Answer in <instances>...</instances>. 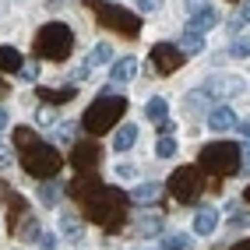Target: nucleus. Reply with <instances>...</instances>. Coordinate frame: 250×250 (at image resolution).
Wrapping results in <instances>:
<instances>
[{
    "instance_id": "9b49d317",
    "label": "nucleus",
    "mask_w": 250,
    "mask_h": 250,
    "mask_svg": "<svg viewBox=\"0 0 250 250\" xmlns=\"http://www.w3.org/2000/svg\"><path fill=\"white\" fill-rule=\"evenodd\" d=\"M99 190H103V183H99V176H92V173H81L71 187H67V194L74 197V201H81V205H88Z\"/></svg>"
},
{
    "instance_id": "39448f33",
    "label": "nucleus",
    "mask_w": 250,
    "mask_h": 250,
    "mask_svg": "<svg viewBox=\"0 0 250 250\" xmlns=\"http://www.w3.org/2000/svg\"><path fill=\"white\" fill-rule=\"evenodd\" d=\"M81 4L92 7V14H95L99 25L120 32V36H138V32H141V18H138L134 11H124V7L109 4V0H81Z\"/></svg>"
},
{
    "instance_id": "49530a36",
    "label": "nucleus",
    "mask_w": 250,
    "mask_h": 250,
    "mask_svg": "<svg viewBox=\"0 0 250 250\" xmlns=\"http://www.w3.org/2000/svg\"><path fill=\"white\" fill-rule=\"evenodd\" d=\"M229 4H236V0H229Z\"/></svg>"
},
{
    "instance_id": "58836bf2",
    "label": "nucleus",
    "mask_w": 250,
    "mask_h": 250,
    "mask_svg": "<svg viewBox=\"0 0 250 250\" xmlns=\"http://www.w3.org/2000/svg\"><path fill=\"white\" fill-rule=\"evenodd\" d=\"M240 18H243V21L250 25V0H243V14H240Z\"/></svg>"
},
{
    "instance_id": "f257e3e1",
    "label": "nucleus",
    "mask_w": 250,
    "mask_h": 250,
    "mask_svg": "<svg viewBox=\"0 0 250 250\" xmlns=\"http://www.w3.org/2000/svg\"><path fill=\"white\" fill-rule=\"evenodd\" d=\"M127 205H130V194H124L120 187H103L85 205V219L103 226L106 232H116L124 226V219H127Z\"/></svg>"
},
{
    "instance_id": "37998d69",
    "label": "nucleus",
    "mask_w": 250,
    "mask_h": 250,
    "mask_svg": "<svg viewBox=\"0 0 250 250\" xmlns=\"http://www.w3.org/2000/svg\"><path fill=\"white\" fill-rule=\"evenodd\" d=\"M236 127H240V134H247V138H250V124H236Z\"/></svg>"
},
{
    "instance_id": "f704fd0d",
    "label": "nucleus",
    "mask_w": 250,
    "mask_h": 250,
    "mask_svg": "<svg viewBox=\"0 0 250 250\" xmlns=\"http://www.w3.org/2000/svg\"><path fill=\"white\" fill-rule=\"evenodd\" d=\"M134 173H138V169H134L130 162H120V166H116V176H120V180H130Z\"/></svg>"
},
{
    "instance_id": "412c9836",
    "label": "nucleus",
    "mask_w": 250,
    "mask_h": 250,
    "mask_svg": "<svg viewBox=\"0 0 250 250\" xmlns=\"http://www.w3.org/2000/svg\"><path fill=\"white\" fill-rule=\"evenodd\" d=\"M14 236H21L25 243H36V240L42 236V229H39V222L32 219V215H25V219H21V226L14 229Z\"/></svg>"
},
{
    "instance_id": "de8ad7c7",
    "label": "nucleus",
    "mask_w": 250,
    "mask_h": 250,
    "mask_svg": "<svg viewBox=\"0 0 250 250\" xmlns=\"http://www.w3.org/2000/svg\"><path fill=\"white\" fill-rule=\"evenodd\" d=\"M190 4H194V0H190Z\"/></svg>"
},
{
    "instance_id": "7ed1b4c3",
    "label": "nucleus",
    "mask_w": 250,
    "mask_h": 250,
    "mask_svg": "<svg viewBox=\"0 0 250 250\" xmlns=\"http://www.w3.org/2000/svg\"><path fill=\"white\" fill-rule=\"evenodd\" d=\"M243 148L232 145V141H211L197 152V169H205L211 176H232L243 166Z\"/></svg>"
},
{
    "instance_id": "6ab92c4d",
    "label": "nucleus",
    "mask_w": 250,
    "mask_h": 250,
    "mask_svg": "<svg viewBox=\"0 0 250 250\" xmlns=\"http://www.w3.org/2000/svg\"><path fill=\"white\" fill-rule=\"evenodd\" d=\"M159 194H162V183H141V187L130 194V201H138V205H152V201H159Z\"/></svg>"
},
{
    "instance_id": "2f4dec72",
    "label": "nucleus",
    "mask_w": 250,
    "mask_h": 250,
    "mask_svg": "<svg viewBox=\"0 0 250 250\" xmlns=\"http://www.w3.org/2000/svg\"><path fill=\"white\" fill-rule=\"evenodd\" d=\"M36 243H39V250H57V236H53V232H42Z\"/></svg>"
},
{
    "instance_id": "0eeeda50",
    "label": "nucleus",
    "mask_w": 250,
    "mask_h": 250,
    "mask_svg": "<svg viewBox=\"0 0 250 250\" xmlns=\"http://www.w3.org/2000/svg\"><path fill=\"white\" fill-rule=\"evenodd\" d=\"M205 190V180H201V169L197 166H180V169L169 176V194L176 197L180 205H194Z\"/></svg>"
},
{
    "instance_id": "393cba45",
    "label": "nucleus",
    "mask_w": 250,
    "mask_h": 250,
    "mask_svg": "<svg viewBox=\"0 0 250 250\" xmlns=\"http://www.w3.org/2000/svg\"><path fill=\"white\" fill-rule=\"evenodd\" d=\"M60 194H63L60 183H57V180H46L42 187H39V201H42V205H57V201H60Z\"/></svg>"
},
{
    "instance_id": "4be33fe9",
    "label": "nucleus",
    "mask_w": 250,
    "mask_h": 250,
    "mask_svg": "<svg viewBox=\"0 0 250 250\" xmlns=\"http://www.w3.org/2000/svg\"><path fill=\"white\" fill-rule=\"evenodd\" d=\"M138 141V127L134 124H124L120 130H116V138H113V145H116V152H127L130 145Z\"/></svg>"
},
{
    "instance_id": "ddd939ff",
    "label": "nucleus",
    "mask_w": 250,
    "mask_h": 250,
    "mask_svg": "<svg viewBox=\"0 0 250 250\" xmlns=\"http://www.w3.org/2000/svg\"><path fill=\"white\" fill-rule=\"evenodd\" d=\"M25 57L14 46H0V74H21Z\"/></svg>"
},
{
    "instance_id": "a878e982",
    "label": "nucleus",
    "mask_w": 250,
    "mask_h": 250,
    "mask_svg": "<svg viewBox=\"0 0 250 250\" xmlns=\"http://www.w3.org/2000/svg\"><path fill=\"white\" fill-rule=\"evenodd\" d=\"M14 145H18L21 152H28V148L39 145V134H36L32 127H18V130H14Z\"/></svg>"
},
{
    "instance_id": "6e6552de",
    "label": "nucleus",
    "mask_w": 250,
    "mask_h": 250,
    "mask_svg": "<svg viewBox=\"0 0 250 250\" xmlns=\"http://www.w3.org/2000/svg\"><path fill=\"white\" fill-rule=\"evenodd\" d=\"M183 60H187V53H183L180 46H173V42H155L152 53H148V63H152L159 74H173V71H180Z\"/></svg>"
},
{
    "instance_id": "a211bd4d",
    "label": "nucleus",
    "mask_w": 250,
    "mask_h": 250,
    "mask_svg": "<svg viewBox=\"0 0 250 250\" xmlns=\"http://www.w3.org/2000/svg\"><path fill=\"white\" fill-rule=\"evenodd\" d=\"M180 49H183V53H201V49H205V36H201V32H194V28H183V36H180V42H176Z\"/></svg>"
},
{
    "instance_id": "c85d7f7f",
    "label": "nucleus",
    "mask_w": 250,
    "mask_h": 250,
    "mask_svg": "<svg viewBox=\"0 0 250 250\" xmlns=\"http://www.w3.org/2000/svg\"><path fill=\"white\" fill-rule=\"evenodd\" d=\"M187 247H190V236H183V232H173L162 240V250H187Z\"/></svg>"
},
{
    "instance_id": "20e7f679",
    "label": "nucleus",
    "mask_w": 250,
    "mask_h": 250,
    "mask_svg": "<svg viewBox=\"0 0 250 250\" xmlns=\"http://www.w3.org/2000/svg\"><path fill=\"white\" fill-rule=\"evenodd\" d=\"M74 49V32L63 21H49L36 32V57L42 60H67Z\"/></svg>"
},
{
    "instance_id": "c9c22d12",
    "label": "nucleus",
    "mask_w": 250,
    "mask_h": 250,
    "mask_svg": "<svg viewBox=\"0 0 250 250\" xmlns=\"http://www.w3.org/2000/svg\"><path fill=\"white\" fill-rule=\"evenodd\" d=\"M247 222H250V215H247V211H240V215L232 211V219H229V226H232V229H243Z\"/></svg>"
},
{
    "instance_id": "473e14b6",
    "label": "nucleus",
    "mask_w": 250,
    "mask_h": 250,
    "mask_svg": "<svg viewBox=\"0 0 250 250\" xmlns=\"http://www.w3.org/2000/svg\"><path fill=\"white\" fill-rule=\"evenodd\" d=\"M57 138H60V141H71V138H74V124H71V120L60 124V127H57Z\"/></svg>"
},
{
    "instance_id": "c756f323",
    "label": "nucleus",
    "mask_w": 250,
    "mask_h": 250,
    "mask_svg": "<svg viewBox=\"0 0 250 250\" xmlns=\"http://www.w3.org/2000/svg\"><path fill=\"white\" fill-rule=\"evenodd\" d=\"M155 155H159V159H173V155H176V141H173V138H159Z\"/></svg>"
},
{
    "instance_id": "72a5a7b5",
    "label": "nucleus",
    "mask_w": 250,
    "mask_h": 250,
    "mask_svg": "<svg viewBox=\"0 0 250 250\" xmlns=\"http://www.w3.org/2000/svg\"><path fill=\"white\" fill-rule=\"evenodd\" d=\"M162 229V219H145L141 222V232H145V236H148V232H159Z\"/></svg>"
},
{
    "instance_id": "ea45409f",
    "label": "nucleus",
    "mask_w": 250,
    "mask_h": 250,
    "mask_svg": "<svg viewBox=\"0 0 250 250\" xmlns=\"http://www.w3.org/2000/svg\"><path fill=\"white\" fill-rule=\"evenodd\" d=\"M229 250H250V240H240V243H232Z\"/></svg>"
},
{
    "instance_id": "c03bdc74",
    "label": "nucleus",
    "mask_w": 250,
    "mask_h": 250,
    "mask_svg": "<svg viewBox=\"0 0 250 250\" xmlns=\"http://www.w3.org/2000/svg\"><path fill=\"white\" fill-rule=\"evenodd\" d=\"M243 201H247V205H250V187H247V190H243Z\"/></svg>"
},
{
    "instance_id": "4468645a",
    "label": "nucleus",
    "mask_w": 250,
    "mask_h": 250,
    "mask_svg": "<svg viewBox=\"0 0 250 250\" xmlns=\"http://www.w3.org/2000/svg\"><path fill=\"white\" fill-rule=\"evenodd\" d=\"M215 226H219V208H201L194 215V232L197 236H211Z\"/></svg>"
},
{
    "instance_id": "4c0bfd02",
    "label": "nucleus",
    "mask_w": 250,
    "mask_h": 250,
    "mask_svg": "<svg viewBox=\"0 0 250 250\" xmlns=\"http://www.w3.org/2000/svg\"><path fill=\"white\" fill-rule=\"evenodd\" d=\"M7 166H11V148L0 141V169H7Z\"/></svg>"
},
{
    "instance_id": "b1692460",
    "label": "nucleus",
    "mask_w": 250,
    "mask_h": 250,
    "mask_svg": "<svg viewBox=\"0 0 250 250\" xmlns=\"http://www.w3.org/2000/svg\"><path fill=\"white\" fill-rule=\"evenodd\" d=\"M11 229H18L21 226V219H25V215H28V205H25V197L21 194H11Z\"/></svg>"
},
{
    "instance_id": "5701e85b",
    "label": "nucleus",
    "mask_w": 250,
    "mask_h": 250,
    "mask_svg": "<svg viewBox=\"0 0 250 250\" xmlns=\"http://www.w3.org/2000/svg\"><path fill=\"white\" fill-rule=\"evenodd\" d=\"M166 109H169V106H166V99H162V95H152V99L145 103V116H148L152 124L166 120Z\"/></svg>"
},
{
    "instance_id": "1a4fd4ad",
    "label": "nucleus",
    "mask_w": 250,
    "mask_h": 250,
    "mask_svg": "<svg viewBox=\"0 0 250 250\" xmlns=\"http://www.w3.org/2000/svg\"><path fill=\"white\" fill-rule=\"evenodd\" d=\"M67 162L74 166L78 173H95V169H99V162H103V148H99L95 141H78V145L71 148Z\"/></svg>"
},
{
    "instance_id": "f3484780",
    "label": "nucleus",
    "mask_w": 250,
    "mask_h": 250,
    "mask_svg": "<svg viewBox=\"0 0 250 250\" xmlns=\"http://www.w3.org/2000/svg\"><path fill=\"white\" fill-rule=\"evenodd\" d=\"M109 74H113V81L127 85V81H134V74H138V60H134V57H124V60H116Z\"/></svg>"
},
{
    "instance_id": "aec40b11",
    "label": "nucleus",
    "mask_w": 250,
    "mask_h": 250,
    "mask_svg": "<svg viewBox=\"0 0 250 250\" xmlns=\"http://www.w3.org/2000/svg\"><path fill=\"white\" fill-rule=\"evenodd\" d=\"M60 232L67 240H81V219L74 211H60Z\"/></svg>"
},
{
    "instance_id": "dca6fc26",
    "label": "nucleus",
    "mask_w": 250,
    "mask_h": 250,
    "mask_svg": "<svg viewBox=\"0 0 250 250\" xmlns=\"http://www.w3.org/2000/svg\"><path fill=\"white\" fill-rule=\"evenodd\" d=\"M240 120H236V113H232L229 106H219V109H211L208 113V127L211 130H229V127H236Z\"/></svg>"
},
{
    "instance_id": "f8f14e48",
    "label": "nucleus",
    "mask_w": 250,
    "mask_h": 250,
    "mask_svg": "<svg viewBox=\"0 0 250 250\" xmlns=\"http://www.w3.org/2000/svg\"><path fill=\"white\" fill-rule=\"evenodd\" d=\"M215 25H219V11H215L211 4H194V7H190L187 28H194V32H201V36H205V32L215 28Z\"/></svg>"
},
{
    "instance_id": "a18cd8bd",
    "label": "nucleus",
    "mask_w": 250,
    "mask_h": 250,
    "mask_svg": "<svg viewBox=\"0 0 250 250\" xmlns=\"http://www.w3.org/2000/svg\"><path fill=\"white\" fill-rule=\"evenodd\" d=\"M0 92H4V81H0Z\"/></svg>"
},
{
    "instance_id": "2eb2a0df",
    "label": "nucleus",
    "mask_w": 250,
    "mask_h": 250,
    "mask_svg": "<svg viewBox=\"0 0 250 250\" xmlns=\"http://www.w3.org/2000/svg\"><path fill=\"white\" fill-rule=\"evenodd\" d=\"M42 103H49V106H63V103H71V99L78 95V88L74 85H63V88H39L36 92Z\"/></svg>"
},
{
    "instance_id": "a19ab883",
    "label": "nucleus",
    "mask_w": 250,
    "mask_h": 250,
    "mask_svg": "<svg viewBox=\"0 0 250 250\" xmlns=\"http://www.w3.org/2000/svg\"><path fill=\"white\" fill-rule=\"evenodd\" d=\"M4 127H7V109L0 106V130H4Z\"/></svg>"
},
{
    "instance_id": "79ce46f5",
    "label": "nucleus",
    "mask_w": 250,
    "mask_h": 250,
    "mask_svg": "<svg viewBox=\"0 0 250 250\" xmlns=\"http://www.w3.org/2000/svg\"><path fill=\"white\" fill-rule=\"evenodd\" d=\"M243 166H247V169H250V145L243 148Z\"/></svg>"
},
{
    "instance_id": "cd10ccee",
    "label": "nucleus",
    "mask_w": 250,
    "mask_h": 250,
    "mask_svg": "<svg viewBox=\"0 0 250 250\" xmlns=\"http://www.w3.org/2000/svg\"><path fill=\"white\" fill-rule=\"evenodd\" d=\"M229 57H236V60H243V57H250V39H243V36H236L229 42Z\"/></svg>"
},
{
    "instance_id": "7c9ffc66",
    "label": "nucleus",
    "mask_w": 250,
    "mask_h": 250,
    "mask_svg": "<svg viewBox=\"0 0 250 250\" xmlns=\"http://www.w3.org/2000/svg\"><path fill=\"white\" fill-rule=\"evenodd\" d=\"M134 7L145 14H155V11H162V0H134Z\"/></svg>"
},
{
    "instance_id": "f03ea898",
    "label": "nucleus",
    "mask_w": 250,
    "mask_h": 250,
    "mask_svg": "<svg viewBox=\"0 0 250 250\" xmlns=\"http://www.w3.org/2000/svg\"><path fill=\"white\" fill-rule=\"evenodd\" d=\"M127 113V95H116V92H99L95 103L85 109V116H81V127L88 130V134H106V130H113V124L120 120V116Z\"/></svg>"
},
{
    "instance_id": "bb28decb",
    "label": "nucleus",
    "mask_w": 250,
    "mask_h": 250,
    "mask_svg": "<svg viewBox=\"0 0 250 250\" xmlns=\"http://www.w3.org/2000/svg\"><path fill=\"white\" fill-rule=\"evenodd\" d=\"M109 60H113V49H109L106 42H99L92 53H88V60H85V63H88V67H95V63H109Z\"/></svg>"
},
{
    "instance_id": "9d476101",
    "label": "nucleus",
    "mask_w": 250,
    "mask_h": 250,
    "mask_svg": "<svg viewBox=\"0 0 250 250\" xmlns=\"http://www.w3.org/2000/svg\"><path fill=\"white\" fill-rule=\"evenodd\" d=\"M247 85H243V78H232V74H211L205 81V95L211 99H232V95H240Z\"/></svg>"
},
{
    "instance_id": "423d86ee",
    "label": "nucleus",
    "mask_w": 250,
    "mask_h": 250,
    "mask_svg": "<svg viewBox=\"0 0 250 250\" xmlns=\"http://www.w3.org/2000/svg\"><path fill=\"white\" fill-rule=\"evenodd\" d=\"M21 166H25V173L36 176V180H53L63 169V155L53 145H36V148H28V152H21Z\"/></svg>"
},
{
    "instance_id": "e433bc0d",
    "label": "nucleus",
    "mask_w": 250,
    "mask_h": 250,
    "mask_svg": "<svg viewBox=\"0 0 250 250\" xmlns=\"http://www.w3.org/2000/svg\"><path fill=\"white\" fill-rule=\"evenodd\" d=\"M155 127H159V134H162V138H169V134H173V127H176V124L169 120V116H166V120H159Z\"/></svg>"
}]
</instances>
